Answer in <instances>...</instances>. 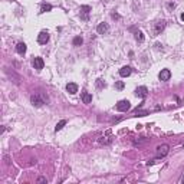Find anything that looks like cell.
Returning <instances> with one entry per match:
<instances>
[{"label":"cell","mask_w":184,"mask_h":184,"mask_svg":"<svg viewBox=\"0 0 184 184\" xmlns=\"http://www.w3.org/2000/svg\"><path fill=\"white\" fill-rule=\"evenodd\" d=\"M119 75L122 76V78L130 76L131 75V68H130V66H122V68L119 69Z\"/></svg>","instance_id":"obj_10"},{"label":"cell","mask_w":184,"mask_h":184,"mask_svg":"<svg viewBox=\"0 0 184 184\" xmlns=\"http://www.w3.org/2000/svg\"><path fill=\"white\" fill-rule=\"evenodd\" d=\"M130 108H131L130 102H128V101H125V99H124V101H119L118 104H117V109L121 111V112H127Z\"/></svg>","instance_id":"obj_4"},{"label":"cell","mask_w":184,"mask_h":184,"mask_svg":"<svg viewBox=\"0 0 184 184\" xmlns=\"http://www.w3.org/2000/svg\"><path fill=\"white\" fill-rule=\"evenodd\" d=\"M115 88H117V89H124V82H121V81L115 82Z\"/></svg>","instance_id":"obj_20"},{"label":"cell","mask_w":184,"mask_h":184,"mask_svg":"<svg viewBox=\"0 0 184 184\" xmlns=\"http://www.w3.org/2000/svg\"><path fill=\"white\" fill-rule=\"evenodd\" d=\"M135 115H137V117H144V115H148V112H147V111H137Z\"/></svg>","instance_id":"obj_19"},{"label":"cell","mask_w":184,"mask_h":184,"mask_svg":"<svg viewBox=\"0 0 184 184\" xmlns=\"http://www.w3.org/2000/svg\"><path fill=\"white\" fill-rule=\"evenodd\" d=\"M51 10H52V6H51V4L43 3V4L40 6V13H46V12H51Z\"/></svg>","instance_id":"obj_17"},{"label":"cell","mask_w":184,"mask_h":184,"mask_svg":"<svg viewBox=\"0 0 184 184\" xmlns=\"http://www.w3.org/2000/svg\"><path fill=\"white\" fill-rule=\"evenodd\" d=\"M16 52H17L19 55H25L26 53V45L22 43V42L17 43V46H16Z\"/></svg>","instance_id":"obj_14"},{"label":"cell","mask_w":184,"mask_h":184,"mask_svg":"<svg viewBox=\"0 0 184 184\" xmlns=\"http://www.w3.org/2000/svg\"><path fill=\"white\" fill-rule=\"evenodd\" d=\"M43 66H45V62L42 58H35V59H33V68H35V69L40 71V69H43Z\"/></svg>","instance_id":"obj_7"},{"label":"cell","mask_w":184,"mask_h":184,"mask_svg":"<svg viewBox=\"0 0 184 184\" xmlns=\"http://www.w3.org/2000/svg\"><path fill=\"white\" fill-rule=\"evenodd\" d=\"M82 101H84V104H91L92 102V95L89 94V92H82Z\"/></svg>","instance_id":"obj_13"},{"label":"cell","mask_w":184,"mask_h":184,"mask_svg":"<svg viewBox=\"0 0 184 184\" xmlns=\"http://www.w3.org/2000/svg\"><path fill=\"white\" fill-rule=\"evenodd\" d=\"M180 17H181V20L184 22V13H181V16H180Z\"/></svg>","instance_id":"obj_24"},{"label":"cell","mask_w":184,"mask_h":184,"mask_svg":"<svg viewBox=\"0 0 184 184\" xmlns=\"http://www.w3.org/2000/svg\"><path fill=\"white\" fill-rule=\"evenodd\" d=\"M109 30V26L107 25V23H99L97 27V32L99 33V35H105V33Z\"/></svg>","instance_id":"obj_9"},{"label":"cell","mask_w":184,"mask_h":184,"mask_svg":"<svg viewBox=\"0 0 184 184\" xmlns=\"http://www.w3.org/2000/svg\"><path fill=\"white\" fill-rule=\"evenodd\" d=\"M66 91H68L71 95H74V94H76V92H78V85L71 82V84H68V85H66Z\"/></svg>","instance_id":"obj_11"},{"label":"cell","mask_w":184,"mask_h":184,"mask_svg":"<svg viewBox=\"0 0 184 184\" xmlns=\"http://www.w3.org/2000/svg\"><path fill=\"white\" fill-rule=\"evenodd\" d=\"M168 7H170V9H174V7H175V4H174V3H170V4H168Z\"/></svg>","instance_id":"obj_23"},{"label":"cell","mask_w":184,"mask_h":184,"mask_svg":"<svg viewBox=\"0 0 184 184\" xmlns=\"http://www.w3.org/2000/svg\"><path fill=\"white\" fill-rule=\"evenodd\" d=\"M164 27H165V22H164V20H161V22H157V23H155V27H154V33H155V35H158V33L161 32Z\"/></svg>","instance_id":"obj_12"},{"label":"cell","mask_w":184,"mask_h":184,"mask_svg":"<svg viewBox=\"0 0 184 184\" xmlns=\"http://www.w3.org/2000/svg\"><path fill=\"white\" fill-rule=\"evenodd\" d=\"M135 95L140 98H145L147 95H148V89L145 87H138L137 89H135Z\"/></svg>","instance_id":"obj_8"},{"label":"cell","mask_w":184,"mask_h":184,"mask_svg":"<svg viewBox=\"0 0 184 184\" xmlns=\"http://www.w3.org/2000/svg\"><path fill=\"white\" fill-rule=\"evenodd\" d=\"M30 102H32L35 107H42L45 102H43V99L40 98V95L39 94H33L32 97H30Z\"/></svg>","instance_id":"obj_2"},{"label":"cell","mask_w":184,"mask_h":184,"mask_svg":"<svg viewBox=\"0 0 184 184\" xmlns=\"http://www.w3.org/2000/svg\"><path fill=\"white\" fill-rule=\"evenodd\" d=\"M181 183H184V177H183V178H181Z\"/></svg>","instance_id":"obj_25"},{"label":"cell","mask_w":184,"mask_h":184,"mask_svg":"<svg viewBox=\"0 0 184 184\" xmlns=\"http://www.w3.org/2000/svg\"><path fill=\"white\" fill-rule=\"evenodd\" d=\"M97 85H98V88H102V87H105V82H104L102 79H98Z\"/></svg>","instance_id":"obj_21"},{"label":"cell","mask_w":184,"mask_h":184,"mask_svg":"<svg viewBox=\"0 0 184 184\" xmlns=\"http://www.w3.org/2000/svg\"><path fill=\"white\" fill-rule=\"evenodd\" d=\"M134 35H135V40L137 42H144V33L141 32V30H137Z\"/></svg>","instance_id":"obj_15"},{"label":"cell","mask_w":184,"mask_h":184,"mask_svg":"<svg viewBox=\"0 0 184 184\" xmlns=\"http://www.w3.org/2000/svg\"><path fill=\"white\" fill-rule=\"evenodd\" d=\"M46 181H48V180H46L45 177H39V178H38V183H46Z\"/></svg>","instance_id":"obj_22"},{"label":"cell","mask_w":184,"mask_h":184,"mask_svg":"<svg viewBox=\"0 0 184 184\" xmlns=\"http://www.w3.org/2000/svg\"><path fill=\"white\" fill-rule=\"evenodd\" d=\"M82 42H84V39H82L81 36H76L75 39H74V45H75V46H79V45H82Z\"/></svg>","instance_id":"obj_18"},{"label":"cell","mask_w":184,"mask_h":184,"mask_svg":"<svg viewBox=\"0 0 184 184\" xmlns=\"http://www.w3.org/2000/svg\"><path fill=\"white\" fill-rule=\"evenodd\" d=\"M168 151H170V147L167 144H162L157 148V157H165L168 154Z\"/></svg>","instance_id":"obj_3"},{"label":"cell","mask_w":184,"mask_h":184,"mask_svg":"<svg viewBox=\"0 0 184 184\" xmlns=\"http://www.w3.org/2000/svg\"><path fill=\"white\" fill-rule=\"evenodd\" d=\"M65 125H66V121H65V119L59 121V122L56 124V127H55V131H56V132H58V131H61L62 128H63V127H65Z\"/></svg>","instance_id":"obj_16"},{"label":"cell","mask_w":184,"mask_h":184,"mask_svg":"<svg viewBox=\"0 0 184 184\" xmlns=\"http://www.w3.org/2000/svg\"><path fill=\"white\" fill-rule=\"evenodd\" d=\"M48 40H49V33L48 32H40L38 35V42L40 45H45L48 43Z\"/></svg>","instance_id":"obj_5"},{"label":"cell","mask_w":184,"mask_h":184,"mask_svg":"<svg viewBox=\"0 0 184 184\" xmlns=\"http://www.w3.org/2000/svg\"><path fill=\"white\" fill-rule=\"evenodd\" d=\"M89 13H91V7L89 6H81V9H79V17L82 20H88L89 19Z\"/></svg>","instance_id":"obj_1"},{"label":"cell","mask_w":184,"mask_h":184,"mask_svg":"<svg viewBox=\"0 0 184 184\" xmlns=\"http://www.w3.org/2000/svg\"><path fill=\"white\" fill-rule=\"evenodd\" d=\"M158 78H160V81L165 82V81H168V79L171 78V72H170L168 69H161V72H160Z\"/></svg>","instance_id":"obj_6"}]
</instances>
